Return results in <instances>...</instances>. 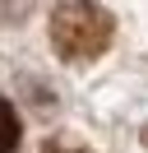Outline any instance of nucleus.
Here are the masks:
<instances>
[{
    "mask_svg": "<svg viewBox=\"0 0 148 153\" xmlns=\"http://www.w3.org/2000/svg\"><path fill=\"white\" fill-rule=\"evenodd\" d=\"M51 47L60 60H97L111 47V14L92 0H60L51 10Z\"/></svg>",
    "mask_w": 148,
    "mask_h": 153,
    "instance_id": "f257e3e1",
    "label": "nucleus"
},
{
    "mask_svg": "<svg viewBox=\"0 0 148 153\" xmlns=\"http://www.w3.org/2000/svg\"><path fill=\"white\" fill-rule=\"evenodd\" d=\"M18 149V116H14V107L0 97V153H14Z\"/></svg>",
    "mask_w": 148,
    "mask_h": 153,
    "instance_id": "f03ea898",
    "label": "nucleus"
},
{
    "mask_svg": "<svg viewBox=\"0 0 148 153\" xmlns=\"http://www.w3.org/2000/svg\"><path fill=\"white\" fill-rule=\"evenodd\" d=\"M60 153H70V149H60Z\"/></svg>",
    "mask_w": 148,
    "mask_h": 153,
    "instance_id": "7ed1b4c3",
    "label": "nucleus"
}]
</instances>
